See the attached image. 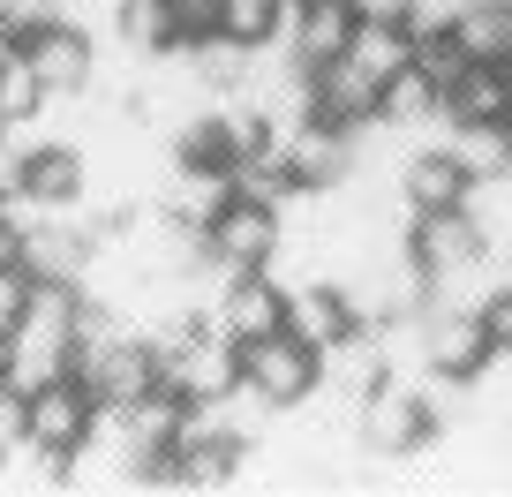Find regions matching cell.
Segmentation results:
<instances>
[{"instance_id": "cell-1", "label": "cell", "mask_w": 512, "mask_h": 497, "mask_svg": "<svg viewBox=\"0 0 512 497\" xmlns=\"http://www.w3.org/2000/svg\"><path fill=\"white\" fill-rule=\"evenodd\" d=\"M437 437H445V422L430 407V385H400V377L369 392L362 422H354V445L369 460H422V452H437Z\"/></svg>"}, {"instance_id": "cell-2", "label": "cell", "mask_w": 512, "mask_h": 497, "mask_svg": "<svg viewBox=\"0 0 512 497\" xmlns=\"http://www.w3.org/2000/svg\"><path fill=\"white\" fill-rule=\"evenodd\" d=\"M407 249H415V264L437 279H467L490 264V226L475 219V211H415V226H407Z\"/></svg>"}, {"instance_id": "cell-3", "label": "cell", "mask_w": 512, "mask_h": 497, "mask_svg": "<svg viewBox=\"0 0 512 497\" xmlns=\"http://www.w3.org/2000/svg\"><path fill=\"white\" fill-rule=\"evenodd\" d=\"M422 362H430V377H445V385H482L497 362L490 332H482L475 309H452V302H430L422 309Z\"/></svg>"}, {"instance_id": "cell-4", "label": "cell", "mask_w": 512, "mask_h": 497, "mask_svg": "<svg viewBox=\"0 0 512 497\" xmlns=\"http://www.w3.org/2000/svg\"><path fill=\"white\" fill-rule=\"evenodd\" d=\"M241 354H249V392H264L272 407H302L324 385V347H309L302 332L241 339Z\"/></svg>"}, {"instance_id": "cell-5", "label": "cell", "mask_w": 512, "mask_h": 497, "mask_svg": "<svg viewBox=\"0 0 512 497\" xmlns=\"http://www.w3.org/2000/svg\"><path fill=\"white\" fill-rule=\"evenodd\" d=\"M279 234H287V211H272V204H256V196H226L219 211H211V226H204V241H211V257L226 264V272H256V264H272V249H279Z\"/></svg>"}, {"instance_id": "cell-6", "label": "cell", "mask_w": 512, "mask_h": 497, "mask_svg": "<svg viewBox=\"0 0 512 497\" xmlns=\"http://www.w3.org/2000/svg\"><path fill=\"white\" fill-rule=\"evenodd\" d=\"M159 362H166V385L189 392V400H226V392L249 385V354H241V339L226 332V324H211L196 347L159 354Z\"/></svg>"}, {"instance_id": "cell-7", "label": "cell", "mask_w": 512, "mask_h": 497, "mask_svg": "<svg viewBox=\"0 0 512 497\" xmlns=\"http://www.w3.org/2000/svg\"><path fill=\"white\" fill-rule=\"evenodd\" d=\"M400 196L415 211H460L467 196H475V174H467V159L452 151V136L415 144V159L400 166Z\"/></svg>"}, {"instance_id": "cell-8", "label": "cell", "mask_w": 512, "mask_h": 497, "mask_svg": "<svg viewBox=\"0 0 512 497\" xmlns=\"http://www.w3.org/2000/svg\"><path fill=\"white\" fill-rule=\"evenodd\" d=\"M324 385L347 392V400H369L377 385H392V347H384V324H354L324 347Z\"/></svg>"}, {"instance_id": "cell-9", "label": "cell", "mask_w": 512, "mask_h": 497, "mask_svg": "<svg viewBox=\"0 0 512 497\" xmlns=\"http://www.w3.org/2000/svg\"><path fill=\"white\" fill-rule=\"evenodd\" d=\"M98 430V392L76 385V377H53V385L31 392V437L53 452H76L83 437Z\"/></svg>"}, {"instance_id": "cell-10", "label": "cell", "mask_w": 512, "mask_h": 497, "mask_svg": "<svg viewBox=\"0 0 512 497\" xmlns=\"http://www.w3.org/2000/svg\"><path fill=\"white\" fill-rule=\"evenodd\" d=\"M384 113V83L377 76H362L354 61H332V68H317V106H309V121H324V129H347V136H362L369 121Z\"/></svg>"}, {"instance_id": "cell-11", "label": "cell", "mask_w": 512, "mask_h": 497, "mask_svg": "<svg viewBox=\"0 0 512 497\" xmlns=\"http://www.w3.org/2000/svg\"><path fill=\"white\" fill-rule=\"evenodd\" d=\"M219 324L234 339H264V332H287V287H279L264 264L256 272H234L219 294Z\"/></svg>"}, {"instance_id": "cell-12", "label": "cell", "mask_w": 512, "mask_h": 497, "mask_svg": "<svg viewBox=\"0 0 512 497\" xmlns=\"http://www.w3.org/2000/svg\"><path fill=\"white\" fill-rule=\"evenodd\" d=\"M354 0H309L302 16L287 23V53L317 76V68H332V61H347V46H354Z\"/></svg>"}, {"instance_id": "cell-13", "label": "cell", "mask_w": 512, "mask_h": 497, "mask_svg": "<svg viewBox=\"0 0 512 497\" xmlns=\"http://www.w3.org/2000/svg\"><path fill=\"white\" fill-rule=\"evenodd\" d=\"M23 53H31V68L46 76V91H83L91 68H98V38L83 31V23H53V31H38Z\"/></svg>"}, {"instance_id": "cell-14", "label": "cell", "mask_w": 512, "mask_h": 497, "mask_svg": "<svg viewBox=\"0 0 512 497\" xmlns=\"http://www.w3.org/2000/svg\"><path fill=\"white\" fill-rule=\"evenodd\" d=\"M482 121H512V76L497 61H475L445 91V136L452 129H482Z\"/></svg>"}, {"instance_id": "cell-15", "label": "cell", "mask_w": 512, "mask_h": 497, "mask_svg": "<svg viewBox=\"0 0 512 497\" xmlns=\"http://www.w3.org/2000/svg\"><path fill=\"white\" fill-rule=\"evenodd\" d=\"M287 159H294V174H302V189H339V181H354V136L324 129V121H302V129L287 136Z\"/></svg>"}, {"instance_id": "cell-16", "label": "cell", "mask_w": 512, "mask_h": 497, "mask_svg": "<svg viewBox=\"0 0 512 497\" xmlns=\"http://www.w3.org/2000/svg\"><path fill=\"white\" fill-rule=\"evenodd\" d=\"M287 332H302L309 347H332L339 332H354L347 287H339V279H302V287H287Z\"/></svg>"}, {"instance_id": "cell-17", "label": "cell", "mask_w": 512, "mask_h": 497, "mask_svg": "<svg viewBox=\"0 0 512 497\" xmlns=\"http://www.w3.org/2000/svg\"><path fill=\"white\" fill-rule=\"evenodd\" d=\"M23 196H38V204H53V211L83 204V196H91V151L83 144H38L31 151V189Z\"/></svg>"}, {"instance_id": "cell-18", "label": "cell", "mask_w": 512, "mask_h": 497, "mask_svg": "<svg viewBox=\"0 0 512 497\" xmlns=\"http://www.w3.org/2000/svg\"><path fill=\"white\" fill-rule=\"evenodd\" d=\"M347 61L362 68V76H377V83H400L407 68H415V31L392 23V16H362V23H354Z\"/></svg>"}, {"instance_id": "cell-19", "label": "cell", "mask_w": 512, "mask_h": 497, "mask_svg": "<svg viewBox=\"0 0 512 497\" xmlns=\"http://www.w3.org/2000/svg\"><path fill=\"white\" fill-rule=\"evenodd\" d=\"M174 166H181V174H241V159H234V136H226L219 106H211V113H196L189 129L174 136Z\"/></svg>"}, {"instance_id": "cell-20", "label": "cell", "mask_w": 512, "mask_h": 497, "mask_svg": "<svg viewBox=\"0 0 512 497\" xmlns=\"http://www.w3.org/2000/svg\"><path fill=\"white\" fill-rule=\"evenodd\" d=\"M121 38L144 53V61H159V53H181L174 0H128V8H121Z\"/></svg>"}, {"instance_id": "cell-21", "label": "cell", "mask_w": 512, "mask_h": 497, "mask_svg": "<svg viewBox=\"0 0 512 497\" xmlns=\"http://www.w3.org/2000/svg\"><path fill=\"white\" fill-rule=\"evenodd\" d=\"M287 23H294L287 0H226V8H219V31L241 38V46H279Z\"/></svg>"}, {"instance_id": "cell-22", "label": "cell", "mask_w": 512, "mask_h": 497, "mask_svg": "<svg viewBox=\"0 0 512 497\" xmlns=\"http://www.w3.org/2000/svg\"><path fill=\"white\" fill-rule=\"evenodd\" d=\"M452 151L467 159L475 181H497L512 166V121H482V129H452Z\"/></svg>"}, {"instance_id": "cell-23", "label": "cell", "mask_w": 512, "mask_h": 497, "mask_svg": "<svg viewBox=\"0 0 512 497\" xmlns=\"http://www.w3.org/2000/svg\"><path fill=\"white\" fill-rule=\"evenodd\" d=\"M415 68L437 83V91H452V83L475 68V53H467V38H460V31H422V38H415Z\"/></svg>"}, {"instance_id": "cell-24", "label": "cell", "mask_w": 512, "mask_h": 497, "mask_svg": "<svg viewBox=\"0 0 512 497\" xmlns=\"http://www.w3.org/2000/svg\"><path fill=\"white\" fill-rule=\"evenodd\" d=\"M0 106H8V121H31V113L46 106V76L31 68V53H8V61H0Z\"/></svg>"}, {"instance_id": "cell-25", "label": "cell", "mask_w": 512, "mask_h": 497, "mask_svg": "<svg viewBox=\"0 0 512 497\" xmlns=\"http://www.w3.org/2000/svg\"><path fill=\"white\" fill-rule=\"evenodd\" d=\"M31 302H38V272L31 264H0V332H16L23 317H31Z\"/></svg>"}, {"instance_id": "cell-26", "label": "cell", "mask_w": 512, "mask_h": 497, "mask_svg": "<svg viewBox=\"0 0 512 497\" xmlns=\"http://www.w3.org/2000/svg\"><path fill=\"white\" fill-rule=\"evenodd\" d=\"M467 8H475V0H407V31H460L467 23Z\"/></svg>"}, {"instance_id": "cell-27", "label": "cell", "mask_w": 512, "mask_h": 497, "mask_svg": "<svg viewBox=\"0 0 512 497\" xmlns=\"http://www.w3.org/2000/svg\"><path fill=\"white\" fill-rule=\"evenodd\" d=\"M475 317H482V332H490V347H497V354H512V279H497V287L482 294Z\"/></svg>"}, {"instance_id": "cell-28", "label": "cell", "mask_w": 512, "mask_h": 497, "mask_svg": "<svg viewBox=\"0 0 512 497\" xmlns=\"http://www.w3.org/2000/svg\"><path fill=\"white\" fill-rule=\"evenodd\" d=\"M121 8L128 0H61V23H83L91 38H106V31H121Z\"/></svg>"}, {"instance_id": "cell-29", "label": "cell", "mask_w": 512, "mask_h": 497, "mask_svg": "<svg viewBox=\"0 0 512 497\" xmlns=\"http://www.w3.org/2000/svg\"><path fill=\"white\" fill-rule=\"evenodd\" d=\"M23 189H31V151H16V144H0V204H16Z\"/></svg>"}, {"instance_id": "cell-30", "label": "cell", "mask_w": 512, "mask_h": 497, "mask_svg": "<svg viewBox=\"0 0 512 497\" xmlns=\"http://www.w3.org/2000/svg\"><path fill=\"white\" fill-rule=\"evenodd\" d=\"M16 369V332H0V377Z\"/></svg>"}, {"instance_id": "cell-31", "label": "cell", "mask_w": 512, "mask_h": 497, "mask_svg": "<svg viewBox=\"0 0 512 497\" xmlns=\"http://www.w3.org/2000/svg\"><path fill=\"white\" fill-rule=\"evenodd\" d=\"M8 129H16V121H8V106H0V144H8Z\"/></svg>"}, {"instance_id": "cell-32", "label": "cell", "mask_w": 512, "mask_h": 497, "mask_svg": "<svg viewBox=\"0 0 512 497\" xmlns=\"http://www.w3.org/2000/svg\"><path fill=\"white\" fill-rule=\"evenodd\" d=\"M302 8H309V0H287V16H302Z\"/></svg>"}]
</instances>
